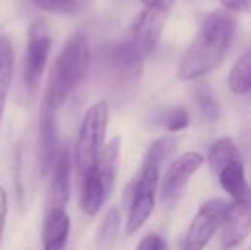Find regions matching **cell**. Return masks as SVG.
Returning a JSON list of instances; mask_svg holds the SVG:
<instances>
[{
	"mask_svg": "<svg viewBox=\"0 0 251 250\" xmlns=\"http://www.w3.org/2000/svg\"><path fill=\"white\" fill-rule=\"evenodd\" d=\"M144 58L146 57L128 40L113 43L102 50V62L109 76L120 84L137 83L142 74Z\"/></svg>",
	"mask_w": 251,
	"mask_h": 250,
	"instance_id": "6",
	"label": "cell"
},
{
	"mask_svg": "<svg viewBox=\"0 0 251 250\" xmlns=\"http://www.w3.org/2000/svg\"><path fill=\"white\" fill-rule=\"evenodd\" d=\"M195 100L197 105H199V110L201 113V117L207 122H215L221 115V108H219V103L215 101V98L212 96V93L207 89V87H199L195 91Z\"/></svg>",
	"mask_w": 251,
	"mask_h": 250,
	"instance_id": "24",
	"label": "cell"
},
{
	"mask_svg": "<svg viewBox=\"0 0 251 250\" xmlns=\"http://www.w3.org/2000/svg\"><path fill=\"white\" fill-rule=\"evenodd\" d=\"M14 76V48L9 38L0 36V122L5 110L7 96Z\"/></svg>",
	"mask_w": 251,
	"mask_h": 250,
	"instance_id": "15",
	"label": "cell"
},
{
	"mask_svg": "<svg viewBox=\"0 0 251 250\" xmlns=\"http://www.w3.org/2000/svg\"><path fill=\"white\" fill-rule=\"evenodd\" d=\"M236 160H239V149L231 137H221L208 149V165L215 173Z\"/></svg>",
	"mask_w": 251,
	"mask_h": 250,
	"instance_id": "18",
	"label": "cell"
},
{
	"mask_svg": "<svg viewBox=\"0 0 251 250\" xmlns=\"http://www.w3.org/2000/svg\"><path fill=\"white\" fill-rule=\"evenodd\" d=\"M53 108L43 105L38 122V163H40L41 175L51 173L55 160L58 156L60 144L58 132H56V117Z\"/></svg>",
	"mask_w": 251,
	"mask_h": 250,
	"instance_id": "11",
	"label": "cell"
},
{
	"mask_svg": "<svg viewBox=\"0 0 251 250\" xmlns=\"http://www.w3.org/2000/svg\"><path fill=\"white\" fill-rule=\"evenodd\" d=\"M229 202L222 199H212L201 204L199 213L195 214L188 231H186L185 247L188 250H200L210 242L215 231L222 226Z\"/></svg>",
	"mask_w": 251,
	"mask_h": 250,
	"instance_id": "7",
	"label": "cell"
},
{
	"mask_svg": "<svg viewBox=\"0 0 251 250\" xmlns=\"http://www.w3.org/2000/svg\"><path fill=\"white\" fill-rule=\"evenodd\" d=\"M161 165L144 158L139 177L130 187V206L126 218V233L133 235L144 226L155 207V192L159 187Z\"/></svg>",
	"mask_w": 251,
	"mask_h": 250,
	"instance_id": "4",
	"label": "cell"
},
{
	"mask_svg": "<svg viewBox=\"0 0 251 250\" xmlns=\"http://www.w3.org/2000/svg\"><path fill=\"white\" fill-rule=\"evenodd\" d=\"M51 38L43 19H34L27 28L26 60H24V81L29 91H34L45 72L50 55Z\"/></svg>",
	"mask_w": 251,
	"mask_h": 250,
	"instance_id": "5",
	"label": "cell"
},
{
	"mask_svg": "<svg viewBox=\"0 0 251 250\" xmlns=\"http://www.w3.org/2000/svg\"><path fill=\"white\" fill-rule=\"evenodd\" d=\"M120 223H122V213L116 206L109 207V211L106 213V216L102 218V223L98 230V244L100 245H111L115 242L116 235L120 230Z\"/></svg>",
	"mask_w": 251,
	"mask_h": 250,
	"instance_id": "22",
	"label": "cell"
},
{
	"mask_svg": "<svg viewBox=\"0 0 251 250\" xmlns=\"http://www.w3.org/2000/svg\"><path fill=\"white\" fill-rule=\"evenodd\" d=\"M203 161L200 153H185L169 165L161 182V199L166 206H175V202L185 192L188 180L200 170Z\"/></svg>",
	"mask_w": 251,
	"mask_h": 250,
	"instance_id": "8",
	"label": "cell"
},
{
	"mask_svg": "<svg viewBox=\"0 0 251 250\" xmlns=\"http://www.w3.org/2000/svg\"><path fill=\"white\" fill-rule=\"evenodd\" d=\"M109 122V107L106 101L91 105L84 113L75 144V167L79 175L89 173L98 165L102 149H104L106 130Z\"/></svg>",
	"mask_w": 251,
	"mask_h": 250,
	"instance_id": "3",
	"label": "cell"
},
{
	"mask_svg": "<svg viewBox=\"0 0 251 250\" xmlns=\"http://www.w3.org/2000/svg\"><path fill=\"white\" fill-rule=\"evenodd\" d=\"M155 122L168 132H179L190 125V111L185 107H169L159 113Z\"/></svg>",
	"mask_w": 251,
	"mask_h": 250,
	"instance_id": "21",
	"label": "cell"
},
{
	"mask_svg": "<svg viewBox=\"0 0 251 250\" xmlns=\"http://www.w3.org/2000/svg\"><path fill=\"white\" fill-rule=\"evenodd\" d=\"M40 9L58 16H75L89 7V0H33Z\"/></svg>",
	"mask_w": 251,
	"mask_h": 250,
	"instance_id": "20",
	"label": "cell"
},
{
	"mask_svg": "<svg viewBox=\"0 0 251 250\" xmlns=\"http://www.w3.org/2000/svg\"><path fill=\"white\" fill-rule=\"evenodd\" d=\"M137 249L142 250H164L168 249V244L162 240V237H159L157 233H149L137 244Z\"/></svg>",
	"mask_w": 251,
	"mask_h": 250,
	"instance_id": "25",
	"label": "cell"
},
{
	"mask_svg": "<svg viewBox=\"0 0 251 250\" xmlns=\"http://www.w3.org/2000/svg\"><path fill=\"white\" fill-rule=\"evenodd\" d=\"M5 220H7V192L3 189V185L0 184V240H2L3 228H5Z\"/></svg>",
	"mask_w": 251,
	"mask_h": 250,
	"instance_id": "27",
	"label": "cell"
},
{
	"mask_svg": "<svg viewBox=\"0 0 251 250\" xmlns=\"http://www.w3.org/2000/svg\"><path fill=\"white\" fill-rule=\"evenodd\" d=\"M118 163H120V139L115 137V139H111L104 146L96 165L98 171H100L102 182H104L109 194H111L113 187H115L116 173H118Z\"/></svg>",
	"mask_w": 251,
	"mask_h": 250,
	"instance_id": "16",
	"label": "cell"
},
{
	"mask_svg": "<svg viewBox=\"0 0 251 250\" xmlns=\"http://www.w3.org/2000/svg\"><path fill=\"white\" fill-rule=\"evenodd\" d=\"M91 65V47L84 33H75L67 40L48 76L45 105L58 110L72 96Z\"/></svg>",
	"mask_w": 251,
	"mask_h": 250,
	"instance_id": "2",
	"label": "cell"
},
{
	"mask_svg": "<svg viewBox=\"0 0 251 250\" xmlns=\"http://www.w3.org/2000/svg\"><path fill=\"white\" fill-rule=\"evenodd\" d=\"M229 89L234 94L251 93V48L236 60L229 72Z\"/></svg>",
	"mask_w": 251,
	"mask_h": 250,
	"instance_id": "19",
	"label": "cell"
},
{
	"mask_svg": "<svg viewBox=\"0 0 251 250\" xmlns=\"http://www.w3.org/2000/svg\"><path fill=\"white\" fill-rule=\"evenodd\" d=\"M70 235V216L65 207L47 209L43 224V247L47 250H58L67 244Z\"/></svg>",
	"mask_w": 251,
	"mask_h": 250,
	"instance_id": "13",
	"label": "cell"
},
{
	"mask_svg": "<svg viewBox=\"0 0 251 250\" xmlns=\"http://www.w3.org/2000/svg\"><path fill=\"white\" fill-rule=\"evenodd\" d=\"M70 178H72V154H70L69 147L62 146L51 170L47 209L67 207L70 197Z\"/></svg>",
	"mask_w": 251,
	"mask_h": 250,
	"instance_id": "12",
	"label": "cell"
},
{
	"mask_svg": "<svg viewBox=\"0 0 251 250\" xmlns=\"http://www.w3.org/2000/svg\"><path fill=\"white\" fill-rule=\"evenodd\" d=\"M236 19L227 10H214L201 19L195 38L178 63L181 81H195L214 72L224 60L234 38Z\"/></svg>",
	"mask_w": 251,
	"mask_h": 250,
	"instance_id": "1",
	"label": "cell"
},
{
	"mask_svg": "<svg viewBox=\"0 0 251 250\" xmlns=\"http://www.w3.org/2000/svg\"><path fill=\"white\" fill-rule=\"evenodd\" d=\"M219 184L232 199L250 192V187L246 184L245 167H243V163L239 160L232 161V163H229L227 167H224L219 171Z\"/></svg>",
	"mask_w": 251,
	"mask_h": 250,
	"instance_id": "17",
	"label": "cell"
},
{
	"mask_svg": "<svg viewBox=\"0 0 251 250\" xmlns=\"http://www.w3.org/2000/svg\"><path fill=\"white\" fill-rule=\"evenodd\" d=\"M140 2L146 3V7H155V9L168 10V12L175 5V0H140Z\"/></svg>",
	"mask_w": 251,
	"mask_h": 250,
	"instance_id": "28",
	"label": "cell"
},
{
	"mask_svg": "<svg viewBox=\"0 0 251 250\" xmlns=\"http://www.w3.org/2000/svg\"><path fill=\"white\" fill-rule=\"evenodd\" d=\"M176 144L178 142H176L175 137H161V139H157L155 142L151 144V147L146 153V158L147 160L155 161V163L162 167V165L175 154Z\"/></svg>",
	"mask_w": 251,
	"mask_h": 250,
	"instance_id": "23",
	"label": "cell"
},
{
	"mask_svg": "<svg viewBox=\"0 0 251 250\" xmlns=\"http://www.w3.org/2000/svg\"><path fill=\"white\" fill-rule=\"evenodd\" d=\"M80 178H82V185H80V209L87 216H94L102 207L104 200L108 199L109 192L96 167L89 173L82 175Z\"/></svg>",
	"mask_w": 251,
	"mask_h": 250,
	"instance_id": "14",
	"label": "cell"
},
{
	"mask_svg": "<svg viewBox=\"0 0 251 250\" xmlns=\"http://www.w3.org/2000/svg\"><path fill=\"white\" fill-rule=\"evenodd\" d=\"M231 12H251V0H219Z\"/></svg>",
	"mask_w": 251,
	"mask_h": 250,
	"instance_id": "26",
	"label": "cell"
},
{
	"mask_svg": "<svg viewBox=\"0 0 251 250\" xmlns=\"http://www.w3.org/2000/svg\"><path fill=\"white\" fill-rule=\"evenodd\" d=\"M221 230V244L226 249L241 245L251 233V190L229 202Z\"/></svg>",
	"mask_w": 251,
	"mask_h": 250,
	"instance_id": "9",
	"label": "cell"
},
{
	"mask_svg": "<svg viewBox=\"0 0 251 250\" xmlns=\"http://www.w3.org/2000/svg\"><path fill=\"white\" fill-rule=\"evenodd\" d=\"M166 16H168V10L155 9V7H146L137 16V19L133 21L126 40L144 57L151 55L152 50L155 48V45H157L162 33V28L166 24Z\"/></svg>",
	"mask_w": 251,
	"mask_h": 250,
	"instance_id": "10",
	"label": "cell"
}]
</instances>
